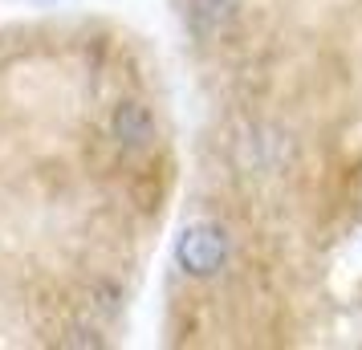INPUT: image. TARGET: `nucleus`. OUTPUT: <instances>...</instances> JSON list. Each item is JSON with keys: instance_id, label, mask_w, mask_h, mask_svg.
<instances>
[{"instance_id": "obj_1", "label": "nucleus", "mask_w": 362, "mask_h": 350, "mask_svg": "<svg viewBox=\"0 0 362 350\" xmlns=\"http://www.w3.org/2000/svg\"><path fill=\"white\" fill-rule=\"evenodd\" d=\"M74 41L57 25L0 29V346H98L127 285L82 245L102 224L86 208L90 171L163 155L159 115L134 94L90 139H69L74 110L57 102Z\"/></svg>"}, {"instance_id": "obj_2", "label": "nucleus", "mask_w": 362, "mask_h": 350, "mask_svg": "<svg viewBox=\"0 0 362 350\" xmlns=\"http://www.w3.org/2000/svg\"><path fill=\"white\" fill-rule=\"evenodd\" d=\"M236 8H240V0H192L187 4V25H192L196 37L208 41V37H220L228 29Z\"/></svg>"}]
</instances>
